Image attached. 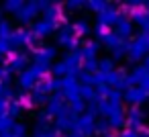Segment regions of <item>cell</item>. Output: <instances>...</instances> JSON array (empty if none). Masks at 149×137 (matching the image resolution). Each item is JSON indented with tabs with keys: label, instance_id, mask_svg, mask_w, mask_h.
<instances>
[{
	"label": "cell",
	"instance_id": "cell-7",
	"mask_svg": "<svg viewBox=\"0 0 149 137\" xmlns=\"http://www.w3.org/2000/svg\"><path fill=\"white\" fill-rule=\"evenodd\" d=\"M120 137H149V133H139V131H131V129H127V131L120 133Z\"/></svg>",
	"mask_w": 149,
	"mask_h": 137
},
{
	"label": "cell",
	"instance_id": "cell-2",
	"mask_svg": "<svg viewBox=\"0 0 149 137\" xmlns=\"http://www.w3.org/2000/svg\"><path fill=\"white\" fill-rule=\"evenodd\" d=\"M118 19H120V13L116 8H106V10H102L98 15V25L104 27V29L106 27H114L118 23Z\"/></svg>",
	"mask_w": 149,
	"mask_h": 137
},
{
	"label": "cell",
	"instance_id": "cell-10",
	"mask_svg": "<svg viewBox=\"0 0 149 137\" xmlns=\"http://www.w3.org/2000/svg\"><path fill=\"white\" fill-rule=\"evenodd\" d=\"M108 127H110L108 121H98V123H96V131H100V133H106Z\"/></svg>",
	"mask_w": 149,
	"mask_h": 137
},
{
	"label": "cell",
	"instance_id": "cell-4",
	"mask_svg": "<svg viewBox=\"0 0 149 137\" xmlns=\"http://www.w3.org/2000/svg\"><path fill=\"white\" fill-rule=\"evenodd\" d=\"M114 33H116L120 39H127V37H131V33H133V21H131V19H125V17H120V19H118V23L114 25Z\"/></svg>",
	"mask_w": 149,
	"mask_h": 137
},
{
	"label": "cell",
	"instance_id": "cell-1",
	"mask_svg": "<svg viewBox=\"0 0 149 137\" xmlns=\"http://www.w3.org/2000/svg\"><path fill=\"white\" fill-rule=\"evenodd\" d=\"M123 96H125V100H127L129 104H133V106H139V104H143L145 100H149V92H145L141 86H131V88H127Z\"/></svg>",
	"mask_w": 149,
	"mask_h": 137
},
{
	"label": "cell",
	"instance_id": "cell-11",
	"mask_svg": "<svg viewBox=\"0 0 149 137\" xmlns=\"http://www.w3.org/2000/svg\"><path fill=\"white\" fill-rule=\"evenodd\" d=\"M143 66H145V68L149 70V55H145V64H143Z\"/></svg>",
	"mask_w": 149,
	"mask_h": 137
},
{
	"label": "cell",
	"instance_id": "cell-6",
	"mask_svg": "<svg viewBox=\"0 0 149 137\" xmlns=\"http://www.w3.org/2000/svg\"><path fill=\"white\" fill-rule=\"evenodd\" d=\"M125 123H127V119H125V115H123V108H120L118 113H114L112 117H108V125L114 127V129H116V127H123Z\"/></svg>",
	"mask_w": 149,
	"mask_h": 137
},
{
	"label": "cell",
	"instance_id": "cell-5",
	"mask_svg": "<svg viewBox=\"0 0 149 137\" xmlns=\"http://www.w3.org/2000/svg\"><path fill=\"white\" fill-rule=\"evenodd\" d=\"M135 43L149 55V31H141V33L137 35V39H135Z\"/></svg>",
	"mask_w": 149,
	"mask_h": 137
},
{
	"label": "cell",
	"instance_id": "cell-8",
	"mask_svg": "<svg viewBox=\"0 0 149 137\" xmlns=\"http://www.w3.org/2000/svg\"><path fill=\"white\" fill-rule=\"evenodd\" d=\"M88 31H90V27H88V23H86V21H80V23H76V33L84 35V33H88Z\"/></svg>",
	"mask_w": 149,
	"mask_h": 137
},
{
	"label": "cell",
	"instance_id": "cell-3",
	"mask_svg": "<svg viewBox=\"0 0 149 137\" xmlns=\"http://www.w3.org/2000/svg\"><path fill=\"white\" fill-rule=\"evenodd\" d=\"M143 119H145V113L139 108V106H133L127 115V125L131 131H139L143 127Z\"/></svg>",
	"mask_w": 149,
	"mask_h": 137
},
{
	"label": "cell",
	"instance_id": "cell-9",
	"mask_svg": "<svg viewBox=\"0 0 149 137\" xmlns=\"http://www.w3.org/2000/svg\"><path fill=\"white\" fill-rule=\"evenodd\" d=\"M80 96H82V98H94V90H92L90 86H82V88H80Z\"/></svg>",
	"mask_w": 149,
	"mask_h": 137
}]
</instances>
